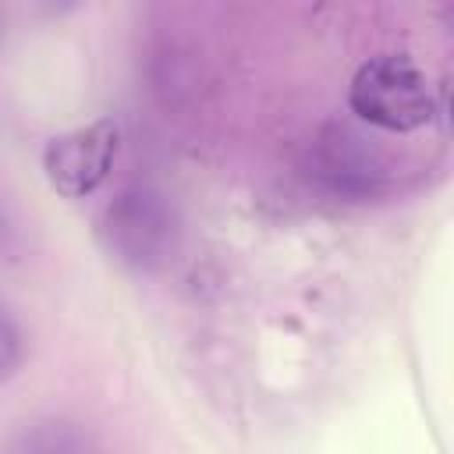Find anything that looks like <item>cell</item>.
Segmentation results:
<instances>
[{"mask_svg":"<svg viewBox=\"0 0 454 454\" xmlns=\"http://www.w3.org/2000/svg\"><path fill=\"white\" fill-rule=\"evenodd\" d=\"M348 106L380 131H419L436 114V89L408 53H376L351 74Z\"/></svg>","mask_w":454,"mask_h":454,"instance_id":"6da1fadb","label":"cell"},{"mask_svg":"<svg viewBox=\"0 0 454 454\" xmlns=\"http://www.w3.org/2000/svg\"><path fill=\"white\" fill-rule=\"evenodd\" d=\"M121 149V128L114 117H96L82 128H71L46 142L43 149V174L50 188L64 199L92 195L114 170Z\"/></svg>","mask_w":454,"mask_h":454,"instance_id":"7a4b0ae2","label":"cell"},{"mask_svg":"<svg viewBox=\"0 0 454 454\" xmlns=\"http://www.w3.org/2000/svg\"><path fill=\"white\" fill-rule=\"evenodd\" d=\"M110 248L135 266H149L167 255L170 245V213L149 192H128L106 209Z\"/></svg>","mask_w":454,"mask_h":454,"instance_id":"3957f363","label":"cell"},{"mask_svg":"<svg viewBox=\"0 0 454 454\" xmlns=\"http://www.w3.org/2000/svg\"><path fill=\"white\" fill-rule=\"evenodd\" d=\"M14 454H96V450H92L89 440H85L82 433H74L71 426H64V422H46V426L28 429V433L18 440Z\"/></svg>","mask_w":454,"mask_h":454,"instance_id":"277c9868","label":"cell"},{"mask_svg":"<svg viewBox=\"0 0 454 454\" xmlns=\"http://www.w3.org/2000/svg\"><path fill=\"white\" fill-rule=\"evenodd\" d=\"M21 355H25L21 326H18V323H14V316L0 305V383L14 376V369L21 365Z\"/></svg>","mask_w":454,"mask_h":454,"instance_id":"5b68a950","label":"cell"}]
</instances>
